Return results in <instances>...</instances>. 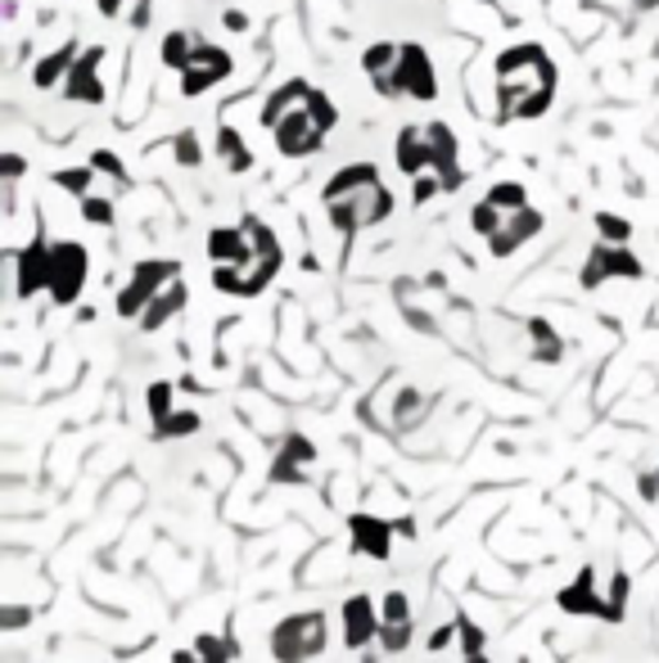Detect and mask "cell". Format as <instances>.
Masks as SVG:
<instances>
[{
    "label": "cell",
    "instance_id": "6da1fadb",
    "mask_svg": "<svg viewBox=\"0 0 659 663\" xmlns=\"http://www.w3.org/2000/svg\"><path fill=\"white\" fill-rule=\"evenodd\" d=\"M555 100V59L533 41L497 55V109L501 118H542Z\"/></svg>",
    "mask_w": 659,
    "mask_h": 663
},
{
    "label": "cell",
    "instance_id": "7a4b0ae2",
    "mask_svg": "<svg viewBox=\"0 0 659 663\" xmlns=\"http://www.w3.org/2000/svg\"><path fill=\"white\" fill-rule=\"evenodd\" d=\"M321 204H325L330 221H335L344 235L366 230V226H380V221L393 213L389 185L380 181V172H375L370 163H348V167H339L335 176H330Z\"/></svg>",
    "mask_w": 659,
    "mask_h": 663
},
{
    "label": "cell",
    "instance_id": "3957f363",
    "mask_svg": "<svg viewBox=\"0 0 659 663\" xmlns=\"http://www.w3.org/2000/svg\"><path fill=\"white\" fill-rule=\"evenodd\" d=\"M335 122H339V113H335V100H330L325 90H316L312 86V95H307V105L303 109H294L290 118H280L271 131H276V150L285 154V159H307V154H316L321 150V140L335 131Z\"/></svg>",
    "mask_w": 659,
    "mask_h": 663
},
{
    "label": "cell",
    "instance_id": "277c9868",
    "mask_svg": "<svg viewBox=\"0 0 659 663\" xmlns=\"http://www.w3.org/2000/svg\"><path fill=\"white\" fill-rule=\"evenodd\" d=\"M325 637H330V628H325L321 613H299V619H285L276 628L271 650H276L280 663H303L307 654L325 650Z\"/></svg>",
    "mask_w": 659,
    "mask_h": 663
},
{
    "label": "cell",
    "instance_id": "5b68a950",
    "mask_svg": "<svg viewBox=\"0 0 659 663\" xmlns=\"http://www.w3.org/2000/svg\"><path fill=\"white\" fill-rule=\"evenodd\" d=\"M181 275V262H159V258H150V262H140L136 271H131V280H127V290L118 294V316H145V307L154 303V294L163 290L168 280H176Z\"/></svg>",
    "mask_w": 659,
    "mask_h": 663
},
{
    "label": "cell",
    "instance_id": "8992f818",
    "mask_svg": "<svg viewBox=\"0 0 659 663\" xmlns=\"http://www.w3.org/2000/svg\"><path fill=\"white\" fill-rule=\"evenodd\" d=\"M86 249L77 244V240H60V244H51V298L60 303V307H68V303H77V294H82V284H86Z\"/></svg>",
    "mask_w": 659,
    "mask_h": 663
},
{
    "label": "cell",
    "instance_id": "52a82bcc",
    "mask_svg": "<svg viewBox=\"0 0 659 663\" xmlns=\"http://www.w3.org/2000/svg\"><path fill=\"white\" fill-rule=\"evenodd\" d=\"M230 73H235V59L222 51V45L199 41L191 68L181 73V95H185V100H199V95H208V90H213L217 81H226Z\"/></svg>",
    "mask_w": 659,
    "mask_h": 663
},
{
    "label": "cell",
    "instance_id": "ba28073f",
    "mask_svg": "<svg viewBox=\"0 0 659 663\" xmlns=\"http://www.w3.org/2000/svg\"><path fill=\"white\" fill-rule=\"evenodd\" d=\"M641 280V262L633 258V249L628 244H609V240H601L592 253H587V262H583V290H601L605 280Z\"/></svg>",
    "mask_w": 659,
    "mask_h": 663
},
{
    "label": "cell",
    "instance_id": "9c48e42d",
    "mask_svg": "<svg viewBox=\"0 0 659 663\" xmlns=\"http://www.w3.org/2000/svg\"><path fill=\"white\" fill-rule=\"evenodd\" d=\"M398 90L407 95V100H420V105L439 100V77H434V64L425 55V45H415V41L402 45V55H398Z\"/></svg>",
    "mask_w": 659,
    "mask_h": 663
},
{
    "label": "cell",
    "instance_id": "30bf717a",
    "mask_svg": "<svg viewBox=\"0 0 659 663\" xmlns=\"http://www.w3.org/2000/svg\"><path fill=\"white\" fill-rule=\"evenodd\" d=\"M100 59H105L100 45H96V51H86V55H77L73 73L64 77V95L73 105H105L109 100V90L100 81Z\"/></svg>",
    "mask_w": 659,
    "mask_h": 663
},
{
    "label": "cell",
    "instance_id": "8fae6325",
    "mask_svg": "<svg viewBox=\"0 0 659 663\" xmlns=\"http://www.w3.org/2000/svg\"><path fill=\"white\" fill-rule=\"evenodd\" d=\"M14 290H19V298H32L36 290H51V244L41 240V230L23 253H14Z\"/></svg>",
    "mask_w": 659,
    "mask_h": 663
},
{
    "label": "cell",
    "instance_id": "7c38bea8",
    "mask_svg": "<svg viewBox=\"0 0 659 663\" xmlns=\"http://www.w3.org/2000/svg\"><path fill=\"white\" fill-rule=\"evenodd\" d=\"M542 221H547V217H542L538 208H515V213H506L501 230L488 235V253H493V258H510L525 240H533V235L542 230Z\"/></svg>",
    "mask_w": 659,
    "mask_h": 663
},
{
    "label": "cell",
    "instance_id": "4fadbf2b",
    "mask_svg": "<svg viewBox=\"0 0 659 663\" xmlns=\"http://www.w3.org/2000/svg\"><path fill=\"white\" fill-rule=\"evenodd\" d=\"M398 55H402L398 41H380V45H370V51L361 55V64H366L375 90H380L385 100H398V95H402V90H398Z\"/></svg>",
    "mask_w": 659,
    "mask_h": 663
},
{
    "label": "cell",
    "instance_id": "5bb4252c",
    "mask_svg": "<svg viewBox=\"0 0 659 663\" xmlns=\"http://www.w3.org/2000/svg\"><path fill=\"white\" fill-rule=\"evenodd\" d=\"M430 145H434V172L443 176V189H461V181H465V172L456 163L461 145H456V135H452L447 122H430Z\"/></svg>",
    "mask_w": 659,
    "mask_h": 663
},
{
    "label": "cell",
    "instance_id": "9a60e30c",
    "mask_svg": "<svg viewBox=\"0 0 659 663\" xmlns=\"http://www.w3.org/2000/svg\"><path fill=\"white\" fill-rule=\"evenodd\" d=\"M398 167L407 176L434 167V145H430V127H402L398 135Z\"/></svg>",
    "mask_w": 659,
    "mask_h": 663
},
{
    "label": "cell",
    "instance_id": "2e32d148",
    "mask_svg": "<svg viewBox=\"0 0 659 663\" xmlns=\"http://www.w3.org/2000/svg\"><path fill=\"white\" fill-rule=\"evenodd\" d=\"M208 258L213 267L217 262H249L253 258V240H249V230L245 226H222L208 235Z\"/></svg>",
    "mask_w": 659,
    "mask_h": 663
},
{
    "label": "cell",
    "instance_id": "e0dca14e",
    "mask_svg": "<svg viewBox=\"0 0 659 663\" xmlns=\"http://www.w3.org/2000/svg\"><path fill=\"white\" fill-rule=\"evenodd\" d=\"M307 95H312V86H307L303 77H290L285 86H276V95L262 105V127H276L280 118H290L294 109H303V105H307Z\"/></svg>",
    "mask_w": 659,
    "mask_h": 663
},
{
    "label": "cell",
    "instance_id": "ac0fdd59",
    "mask_svg": "<svg viewBox=\"0 0 659 663\" xmlns=\"http://www.w3.org/2000/svg\"><path fill=\"white\" fill-rule=\"evenodd\" d=\"M181 307H185V280L176 275V280H168L163 290L154 294V303L145 307V316H140V325H145V329H163V325H168V320H172Z\"/></svg>",
    "mask_w": 659,
    "mask_h": 663
},
{
    "label": "cell",
    "instance_id": "d6986e66",
    "mask_svg": "<svg viewBox=\"0 0 659 663\" xmlns=\"http://www.w3.org/2000/svg\"><path fill=\"white\" fill-rule=\"evenodd\" d=\"M370 637H375V605H370L366 596H353V600L344 605V641H348L353 650H361Z\"/></svg>",
    "mask_w": 659,
    "mask_h": 663
},
{
    "label": "cell",
    "instance_id": "ffe728a7",
    "mask_svg": "<svg viewBox=\"0 0 659 663\" xmlns=\"http://www.w3.org/2000/svg\"><path fill=\"white\" fill-rule=\"evenodd\" d=\"M73 64H77V41H64L55 55L36 59V68H32V81H36L41 90H51V86H60V81L73 73Z\"/></svg>",
    "mask_w": 659,
    "mask_h": 663
},
{
    "label": "cell",
    "instance_id": "44dd1931",
    "mask_svg": "<svg viewBox=\"0 0 659 663\" xmlns=\"http://www.w3.org/2000/svg\"><path fill=\"white\" fill-rule=\"evenodd\" d=\"M389 533H393V524H380V519H370V514H357V519H353V542H357V551H366V555H375V559H389Z\"/></svg>",
    "mask_w": 659,
    "mask_h": 663
},
{
    "label": "cell",
    "instance_id": "7402d4cb",
    "mask_svg": "<svg viewBox=\"0 0 659 663\" xmlns=\"http://www.w3.org/2000/svg\"><path fill=\"white\" fill-rule=\"evenodd\" d=\"M560 609H564V613H601V619H605V600L592 591V568H587V574H583L574 587L560 591Z\"/></svg>",
    "mask_w": 659,
    "mask_h": 663
},
{
    "label": "cell",
    "instance_id": "603a6c76",
    "mask_svg": "<svg viewBox=\"0 0 659 663\" xmlns=\"http://www.w3.org/2000/svg\"><path fill=\"white\" fill-rule=\"evenodd\" d=\"M430 398L425 393H415V389H402L398 393V411H393V430H420L425 424V415H430Z\"/></svg>",
    "mask_w": 659,
    "mask_h": 663
},
{
    "label": "cell",
    "instance_id": "cb8c5ba5",
    "mask_svg": "<svg viewBox=\"0 0 659 663\" xmlns=\"http://www.w3.org/2000/svg\"><path fill=\"white\" fill-rule=\"evenodd\" d=\"M195 45H199V36L195 32H168L163 36V64L172 68V73H185L191 68V59H195Z\"/></svg>",
    "mask_w": 659,
    "mask_h": 663
},
{
    "label": "cell",
    "instance_id": "d4e9b609",
    "mask_svg": "<svg viewBox=\"0 0 659 663\" xmlns=\"http://www.w3.org/2000/svg\"><path fill=\"white\" fill-rule=\"evenodd\" d=\"M217 154L226 159L230 172H249V167H253V154L245 150V140H240V131H235V127H222V131H217Z\"/></svg>",
    "mask_w": 659,
    "mask_h": 663
},
{
    "label": "cell",
    "instance_id": "484cf974",
    "mask_svg": "<svg viewBox=\"0 0 659 663\" xmlns=\"http://www.w3.org/2000/svg\"><path fill=\"white\" fill-rule=\"evenodd\" d=\"M51 181H55L60 189H68V195L86 199V195H90V181H96V167H60Z\"/></svg>",
    "mask_w": 659,
    "mask_h": 663
},
{
    "label": "cell",
    "instance_id": "4316f807",
    "mask_svg": "<svg viewBox=\"0 0 659 663\" xmlns=\"http://www.w3.org/2000/svg\"><path fill=\"white\" fill-rule=\"evenodd\" d=\"M488 199L501 208V213H515V208H529V195H525V185L520 181H497L488 189Z\"/></svg>",
    "mask_w": 659,
    "mask_h": 663
},
{
    "label": "cell",
    "instance_id": "83f0119b",
    "mask_svg": "<svg viewBox=\"0 0 659 663\" xmlns=\"http://www.w3.org/2000/svg\"><path fill=\"white\" fill-rule=\"evenodd\" d=\"M529 335H533V357L542 361H560V339L547 320H529Z\"/></svg>",
    "mask_w": 659,
    "mask_h": 663
},
{
    "label": "cell",
    "instance_id": "f1b7e54d",
    "mask_svg": "<svg viewBox=\"0 0 659 663\" xmlns=\"http://www.w3.org/2000/svg\"><path fill=\"white\" fill-rule=\"evenodd\" d=\"M501 221H506V213H501L493 199L475 204V213H469V226H475V230L484 235V240H488V235H497V230H501Z\"/></svg>",
    "mask_w": 659,
    "mask_h": 663
},
{
    "label": "cell",
    "instance_id": "f546056e",
    "mask_svg": "<svg viewBox=\"0 0 659 663\" xmlns=\"http://www.w3.org/2000/svg\"><path fill=\"white\" fill-rule=\"evenodd\" d=\"M596 235H601V240H609V244H628L633 226L619 213H596Z\"/></svg>",
    "mask_w": 659,
    "mask_h": 663
},
{
    "label": "cell",
    "instance_id": "4dcf8cb0",
    "mask_svg": "<svg viewBox=\"0 0 659 663\" xmlns=\"http://www.w3.org/2000/svg\"><path fill=\"white\" fill-rule=\"evenodd\" d=\"M82 221H90V226H114V199H109V195H86V199H82Z\"/></svg>",
    "mask_w": 659,
    "mask_h": 663
},
{
    "label": "cell",
    "instance_id": "1f68e13d",
    "mask_svg": "<svg viewBox=\"0 0 659 663\" xmlns=\"http://www.w3.org/2000/svg\"><path fill=\"white\" fill-rule=\"evenodd\" d=\"M271 479H276V483H299V479H303V460H299L290 447H280V456H276V465H271Z\"/></svg>",
    "mask_w": 659,
    "mask_h": 663
},
{
    "label": "cell",
    "instance_id": "d6a6232c",
    "mask_svg": "<svg viewBox=\"0 0 659 663\" xmlns=\"http://www.w3.org/2000/svg\"><path fill=\"white\" fill-rule=\"evenodd\" d=\"M195 430H199V415H195V411H172L168 420H159V434H163V438L195 434Z\"/></svg>",
    "mask_w": 659,
    "mask_h": 663
},
{
    "label": "cell",
    "instance_id": "836d02e7",
    "mask_svg": "<svg viewBox=\"0 0 659 663\" xmlns=\"http://www.w3.org/2000/svg\"><path fill=\"white\" fill-rule=\"evenodd\" d=\"M172 150H176V163H185V167H199L204 163V150H199V135L195 131H181Z\"/></svg>",
    "mask_w": 659,
    "mask_h": 663
},
{
    "label": "cell",
    "instance_id": "e575fe53",
    "mask_svg": "<svg viewBox=\"0 0 659 663\" xmlns=\"http://www.w3.org/2000/svg\"><path fill=\"white\" fill-rule=\"evenodd\" d=\"M380 619H385V623H411V605H407V596H402V591H389V596H385Z\"/></svg>",
    "mask_w": 659,
    "mask_h": 663
},
{
    "label": "cell",
    "instance_id": "d590c367",
    "mask_svg": "<svg viewBox=\"0 0 659 663\" xmlns=\"http://www.w3.org/2000/svg\"><path fill=\"white\" fill-rule=\"evenodd\" d=\"M407 641H411V623H385V628H380V645H385L389 654L407 650Z\"/></svg>",
    "mask_w": 659,
    "mask_h": 663
},
{
    "label": "cell",
    "instance_id": "8d00e7d4",
    "mask_svg": "<svg viewBox=\"0 0 659 663\" xmlns=\"http://www.w3.org/2000/svg\"><path fill=\"white\" fill-rule=\"evenodd\" d=\"M90 167H96V172H109L118 185H127V172H122V163H118L114 150H96V154H90Z\"/></svg>",
    "mask_w": 659,
    "mask_h": 663
},
{
    "label": "cell",
    "instance_id": "74e56055",
    "mask_svg": "<svg viewBox=\"0 0 659 663\" xmlns=\"http://www.w3.org/2000/svg\"><path fill=\"white\" fill-rule=\"evenodd\" d=\"M150 415H154V420H168V415H172V384H154V389H150Z\"/></svg>",
    "mask_w": 659,
    "mask_h": 663
},
{
    "label": "cell",
    "instance_id": "f35d334b",
    "mask_svg": "<svg viewBox=\"0 0 659 663\" xmlns=\"http://www.w3.org/2000/svg\"><path fill=\"white\" fill-rule=\"evenodd\" d=\"M456 628H461V650H465V654H479V650H484V632H479L475 623L461 619Z\"/></svg>",
    "mask_w": 659,
    "mask_h": 663
},
{
    "label": "cell",
    "instance_id": "ab89813d",
    "mask_svg": "<svg viewBox=\"0 0 659 663\" xmlns=\"http://www.w3.org/2000/svg\"><path fill=\"white\" fill-rule=\"evenodd\" d=\"M199 654H204V663H222L226 659V650H222L217 637H199Z\"/></svg>",
    "mask_w": 659,
    "mask_h": 663
},
{
    "label": "cell",
    "instance_id": "60d3db41",
    "mask_svg": "<svg viewBox=\"0 0 659 663\" xmlns=\"http://www.w3.org/2000/svg\"><path fill=\"white\" fill-rule=\"evenodd\" d=\"M0 172H6V181L14 185V181L23 176V159H19V154H6V163H0Z\"/></svg>",
    "mask_w": 659,
    "mask_h": 663
},
{
    "label": "cell",
    "instance_id": "b9f144b4",
    "mask_svg": "<svg viewBox=\"0 0 659 663\" xmlns=\"http://www.w3.org/2000/svg\"><path fill=\"white\" fill-rule=\"evenodd\" d=\"M150 23V0H136V14H131V28H145Z\"/></svg>",
    "mask_w": 659,
    "mask_h": 663
},
{
    "label": "cell",
    "instance_id": "7bdbcfd3",
    "mask_svg": "<svg viewBox=\"0 0 659 663\" xmlns=\"http://www.w3.org/2000/svg\"><path fill=\"white\" fill-rule=\"evenodd\" d=\"M226 28H230V32H245V28H249V19H245L240 10H226Z\"/></svg>",
    "mask_w": 659,
    "mask_h": 663
},
{
    "label": "cell",
    "instance_id": "ee69618b",
    "mask_svg": "<svg viewBox=\"0 0 659 663\" xmlns=\"http://www.w3.org/2000/svg\"><path fill=\"white\" fill-rule=\"evenodd\" d=\"M19 623H28V609L10 605V609H6V628H19Z\"/></svg>",
    "mask_w": 659,
    "mask_h": 663
},
{
    "label": "cell",
    "instance_id": "f6af8a7d",
    "mask_svg": "<svg viewBox=\"0 0 659 663\" xmlns=\"http://www.w3.org/2000/svg\"><path fill=\"white\" fill-rule=\"evenodd\" d=\"M100 14H105V19H118V14H122V0H100Z\"/></svg>",
    "mask_w": 659,
    "mask_h": 663
},
{
    "label": "cell",
    "instance_id": "bcb514c9",
    "mask_svg": "<svg viewBox=\"0 0 659 663\" xmlns=\"http://www.w3.org/2000/svg\"><path fill=\"white\" fill-rule=\"evenodd\" d=\"M479 6H497V0H479Z\"/></svg>",
    "mask_w": 659,
    "mask_h": 663
}]
</instances>
